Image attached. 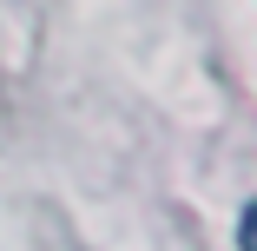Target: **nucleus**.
Here are the masks:
<instances>
[{
	"mask_svg": "<svg viewBox=\"0 0 257 251\" xmlns=\"http://www.w3.org/2000/svg\"><path fill=\"white\" fill-rule=\"evenodd\" d=\"M237 244H244V251H257V198H250L244 218H237Z\"/></svg>",
	"mask_w": 257,
	"mask_h": 251,
	"instance_id": "1",
	"label": "nucleus"
}]
</instances>
